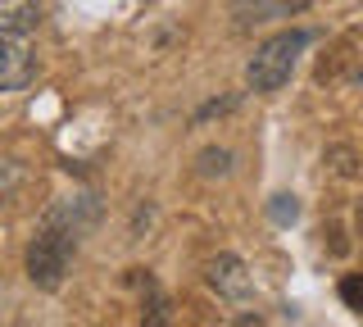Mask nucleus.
<instances>
[{
  "mask_svg": "<svg viewBox=\"0 0 363 327\" xmlns=\"http://www.w3.org/2000/svg\"><path fill=\"white\" fill-rule=\"evenodd\" d=\"M96 223V200L91 196H64L45 209L37 236L28 241V282L41 291H60L68 277V264H73L77 245H82L86 228Z\"/></svg>",
  "mask_w": 363,
  "mask_h": 327,
  "instance_id": "f257e3e1",
  "label": "nucleus"
},
{
  "mask_svg": "<svg viewBox=\"0 0 363 327\" xmlns=\"http://www.w3.org/2000/svg\"><path fill=\"white\" fill-rule=\"evenodd\" d=\"M304 46H309V32H304V28H291V32L268 37L264 46L250 55V64H245V87L259 92V96L281 92V87L291 82V73H295V64H300Z\"/></svg>",
  "mask_w": 363,
  "mask_h": 327,
  "instance_id": "f03ea898",
  "label": "nucleus"
},
{
  "mask_svg": "<svg viewBox=\"0 0 363 327\" xmlns=\"http://www.w3.org/2000/svg\"><path fill=\"white\" fill-rule=\"evenodd\" d=\"M32 77H37V50L28 46V37L0 32V96L32 87Z\"/></svg>",
  "mask_w": 363,
  "mask_h": 327,
  "instance_id": "7ed1b4c3",
  "label": "nucleus"
},
{
  "mask_svg": "<svg viewBox=\"0 0 363 327\" xmlns=\"http://www.w3.org/2000/svg\"><path fill=\"white\" fill-rule=\"evenodd\" d=\"M309 5L313 0H232V18H236V32H250V28H264V23L295 18Z\"/></svg>",
  "mask_w": 363,
  "mask_h": 327,
  "instance_id": "20e7f679",
  "label": "nucleus"
},
{
  "mask_svg": "<svg viewBox=\"0 0 363 327\" xmlns=\"http://www.w3.org/2000/svg\"><path fill=\"white\" fill-rule=\"evenodd\" d=\"M209 287L218 291L223 300H236V304L255 296V277H250L245 259H236V255H218L209 264Z\"/></svg>",
  "mask_w": 363,
  "mask_h": 327,
  "instance_id": "39448f33",
  "label": "nucleus"
},
{
  "mask_svg": "<svg viewBox=\"0 0 363 327\" xmlns=\"http://www.w3.org/2000/svg\"><path fill=\"white\" fill-rule=\"evenodd\" d=\"M41 23V0H0V32L28 37Z\"/></svg>",
  "mask_w": 363,
  "mask_h": 327,
  "instance_id": "423d86ee",
  "label": "nucleus"
},
{
  "mask_svg": "<svg viewBox=\"0 0 363 327\" xmlns=\"http://www.w3.org/2000/svg\"><path fill=\"white\" fill-rule=\"evenodd\" d=\"M18 187H23V164L18 160H0V209L14 200Z\"/></svg>",
  "mask_w": 363,
  "mask_h": 327,
  "instance_id": "0eeeda50",
  "label": "nucleus"
},
{
  "mask_svg": "<svg viewBox=\"0 0 363 327\" xmlns=\"http://www.w3.org/2000/svg\"><path fill=\"white\" fill-rule=\"evenodd\" d=\"M200 173H204V177L232 173V150H218V145H213V150H204V155H200Z\"/></svg>",
  "mask_w": 363,
  "mask_h": 327,
  "instance_id": "6e6552de",
  "label": "nucleus"
},
{
  "mask_svg": "<svg viewBox=\"0 0 363 327\" xmlns=\"http://www.w3.org/2000/svg\"><path fill=\"white\" fill-rule=\"evenodd\" d=\"M268 214H272V223H295L300 218V205H295V196H272Z\"/></svg>",
  "mask_w": 363,
  "mask_h": 327,
  "instance_id": "1a4fd4ad",
  "label": "nucleus"
},
{
  "mask_svg": "<svg viewBox=\"0 0 363 327\" xmlns=\"http://www.w3.org/2000/svg\"><path fill=\"white\" fill-rule=\"evenodd\" d=\"M340 300H345L354 314H363V277L359 273H350L345 282H340Z\"/></svg>",
  "mask_w": 363,
  "mask_h": 327,
  "instance_id": "9d476101",
  "label": "nucleus"
}]
</instances>
